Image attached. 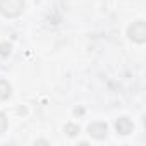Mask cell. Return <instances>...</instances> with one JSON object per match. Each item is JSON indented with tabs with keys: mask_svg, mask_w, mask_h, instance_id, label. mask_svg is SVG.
Masks as SVG:
<instances>
[{
	"mask_svg": "<svg viewBox=\"0 0 146 146\" xmlns=\"http://www.w3.org/2000/svg\"><path fill=\"white\" fill-rule=\"evenodd\" d=\"M115 129H117V134H122V136H127L134 131V124L131 122V119L127 117H119L115 120Z\"/></svg>",
	"mask_w": 146,
	"mask_h": 146,
	"instance_id": "4",
	"label": "cell"
},
{
	"mask_svg": "<svg viewBox=\"0 0 146 146\" xmlns=\"http://www.w3.org/2000/svg\"><path fill=\"white\" fill-rule=\"evenodd\" d=\"M11 95H12V88H11V84H9L7 81H4V79H0V102L7 100Z\"/></svg>",
	"mask_w": 146,
	"mask_h": 146,
	"instance_id": "5",
	"label": "cell"
},
{
	"mask_svg": "<svg viewBox=\"0 0 146 146\" xmlns=\"http://www.w3.org/2000/svg\"><path fill=\"white\" fill-rule=\"evenodd\" d=\"M11 43L9 41H4V43H0V55H4V57H7L9 53H11Z\"/></svg>",
	"mask_w": 146,
	"mask_h": 146,
	"instance_id": "8",
	"label": "cell"
},
{
	"mask_svg": "<svg viewBox=\"0 0 146 146\" xmlns=\"http://www.w3.org/2000/svg\"><path fill=\"white\" fill-rule=\"evenodd\" d=\"M24 11V0H0V14L5 17H17Z\"/></svg>",
	"mask_w": 146,
	"mask_h": 146,
	"instance_id": "1",
	"label": "cell"
},
{
	"mask_svg": "<svg viewBox=\"0 0 146 146\" xmlns=\"http://www.w3.org/2000/svg\"><path fill=\"white\" fill-rule=\"evenodd\" d=\"M64 131L67 132V136L74 137V136H78V134H79V125H78V124H67V125L64 127Z\"/></svg>",
	"mask_w": 146,
	"mask_h": 146,
	"instance_id": "6",
	"label": "cell"
},
{
	"mask_svg": "<svg viewBox=\"0 0 146 146\" xmlns=\"http://www.w3.org/2000/svg\"><path fill=\"white\" fill-rule=\"evenodd\" d=\"M127 36H129V40L131 41H134V43H144L146 41V24H144V21H136V23H132L131 26H129V29H127Z\"/></svg>",
	"mask_w": 146,
	"mask_h": 146,
	"instance_id": "2",
	"label": "cell"
},
{
	"mask_svg": "<svg viewBox=\"0 0 146 146\" xmlns=\"http://www.w3.org/2000/svg\"><path fill=\"white\" fill-rule=\"evenodd\" d=\"M7 125H9V120H7L5 113L0 112V134H4V132L7 131Z\"/></svg>",
	"mask_w": 146,
	"mask_h": 146,
	"instance_id": "7",
	"label": "cell"
},
{
	"mask_svg": "<svg viewBox=\"0 0 146 146\" xmlns=\"http://www.w3.org/2000/svg\"><path fill=\"white\" fill-rule=\"evenodd\" d=\"M88 132H90L91 137L102 141V139H105L107 134H108V125H107L105 122H93V124H90Z\"/></svg>",
	"mask_w": 146,
	"mask_h": 146,
	"instance_id": "3",
	"label": "cell"
}]
</instances>
